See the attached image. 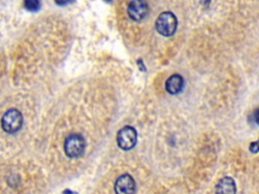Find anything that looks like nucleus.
Segmentation results:
<instances>
[{
	"mask_svg": "<svg viewBox=\"0 0 259 194\" xmlns=\"http://www.w3.org/2000/svg\"><path fill=\"white\" fill-rule=\"evenodd\" d=\"M183 86H184V80L178 74H174L170 76L165 82V89L170 94L179 93L182 90Z\"/></svg>",
	"mask_w": 259,
	"mask_h": 194,
	"instance_id": "obj_7",
	"label": "nucleus"
},
{
	"mask_svg": "<svg viewBox=\"0 0 259 194\" xmlns=\"http://www.w3.org/2000/svg\"><path fill=\"white\" fill-rule=\"evenodd\" d=\"M22 121L23 118L20 111L15 108H11L3 114L1 119V125L4 131L8 133H14L21 128Z\"/></svg>",
	"mask_w": 259,
	"mask_h": 194,
	"instance_id": "obj_3",
	"label": "nucleus"
},
{
	"mask_svg": "<svg viewBox=\"0 0 259 194\" xmlns=\"http://www.w3.org/2000/svg\"><path fill=\"white\" fill-rule=\"evenodd\" d=\"M258 142L257 141H254V142H252L251 144H250V150L253 152V153H257V151H258Z\"/></svg>",
	"mask_w": 259,
	"mask_h": 194,
	"instance_id": "obj_11",
	"label": "nucleus"
},
{
	"mask_svg": "<svg viewBox=\"0 0 259 194\" xmlns=\"http://www.w3.org/2000/svg\"><path fill=\"white\" fill-rule=\"evenodd\" d=\"M128 16L135 21L143 20L148 14V4L145 0H132L127 7Z\"/></svg>",
	"mask_w": 259,
	"mask_h": 194,
	"instance_id": "obj_6",
	"label": "nucleus"
},
{
	"mask_svg": "<svg viewBox=\"0 0 259 194\" xmlns=\"http://www.w3.org/2000/svg\"><path fill=\"white\" fill-rule=\"evenodd\" d=\"M115 194H134L136 191V183L134 178L128 174L119 176L114 183Z\"/></svg>",
	"mask_w": 259,
	"mask_h": 194,
	"instance_id": "obj_5",
	"label": "nucleus"
},
{
	"mask_svg": "<svg viewBox=\"0 0 259 194\" xmlns=\"http://www.w3.org/2000/svg\"><path fill=\"white\" fill-rule=\"evenodd\" d=\"M137 138L138 133L136 129L130 125L123 126L121 129H119L116 135V141L118 147L124 151L133 149L137 143Z\"/></svg>",
	"mask_w": 259,
	"mask_h": 194,
	"instance_id": "obj_4",
	"label": "nucleus"
},
{
	"mask_svg": "<svg viewBox=\"0 0 259 194\" xmlns=\"http://www.w3.org/2000/svg\"><path fill=\"white\" fill-rule=\"evenodd\" d=\"M64 194H75V193L72 192V191H70V190H66V191L64 192Z\"/></svg>",
	"mask_w": 259,
	"mask_h": 194,
	"instance_id": "obj_12",
	"label": "nucleus"
},
{
	"mask_svg": "<svg viewBox=\"0 0 259 194\" xmlns=\"http://www.w3.org/2000/svg\"><path fill=\"white\" fill-rule=\"evenodd\" d=\"M73 0H55V2L58 4V5H61V6H63V5H67V4H69L70 2H72Z\"/></svg>",
	"mask_w": 259,
	"mask_h": 194,
	"instance_id": "obj_10",
	"label": "nucleus"
},
{
	"mask_svg": "<svg viewBox=\"0 0 259 194\" xmlns=\"http://www.w3.org/2000/svg\"><path fill=\"white\" fill-rule=\"evenodd\" d=\"M85 147L86 143L83 136L78 133H71L66 137L64 142V151L69 158H78L82 156Z\"/></svg>",
	"mask_w": 259,
	"mask_h": 194,
	"instance_id": "obj_2",
	"label": "nucleus"
},
{
	"mask_svg": "<svg viewBox=\"0 0 259 194\" xmlns=\"http://www.w3.org/2000/svg\"><path fill=\"white\" fill-rule=\"evenodd\" d=\"M106 1H110V0H106Z\"/></svg>",
	"mask_w": 259,
	"mask_h": 194,
	"instance_id": "obj_13",
	"label": "nucleus"
},
{
	"mask_svg": "<svg viewBox=\"0 0 259 194\" xmlns=\"http://www.w3.org/2000/svg\"><path fill=\"white\" fill-rule=\"evenodd\" d=\"M217 194H236V184L231 177L222 178L215 186Z\"/></svg>",
	"mask_w": 259,
	"mask_h": 194,
	"instance_id": "obj_8",
	"label": "nucleus"
},
{
	"mask_svg": "<svg viewBox=\"0 0 259 194\" xmlns=\"http://www.w3.org/2000/svg\"><path fill=\"white\" fill-rule=\"evenodd\" d=\"M23 6L28 11H36L40 7L39 0H24Z\"/></svg>",
	"mask_w": 259,
	"mask_h": 194,
	"instance_id": "obj_9",
	"label": "nucleus"
},
{
	"mask_svg": "<svg viewBox=\"0 0 259 194\" xmlns=\"http://www.w3.org/2000/svg\"><path fill=\"white\" fill-rule=\"evenodd\" d=\"M155 24L156 29L160 34L164 36H170L173 35L176 31L177 18L172 12L165 11L158 16Z\"/></svg>",
	"mask_w": 259,
	"mask_h": 194,
	"instance_id": "obj_1",
	"label": "nucleus"
}]
</instances>
